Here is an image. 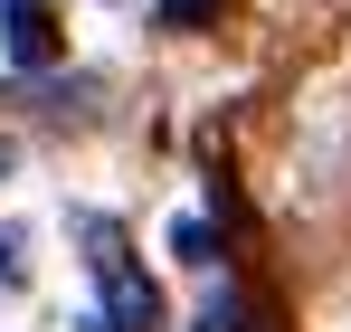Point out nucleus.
Masks as SVG:
<instances>
[{
  "label": "nucleus",
  "instance_id": "f257e3e1",
  "mask_svg": "<svg viewBox=\"0 0 351 332\" xmlns=\"http://www.w3.org/2000/svg\"><path fill=\"white\" fill-rule=\"evenodd\" d=\"M86 266H95V332H162V285L133 266L114 228L86 219Z\"/></svg>",
  "mask_w": 351,
  "mask_h": 332
},
{
  "label": "nucleus",
  "instance_id": "f03ea898",
  "mask_svg": "<svg viewBox=\"0 0 351 332\" xmlns=\"http://www.w3.org/2000/svg\"><path fill=\"white\" fill-rule=\"evenodd\" d=\"M0 57H10V67H48V57H58L48 0H0Z\"/></svg>",
  "mask_w": 351,
  "mask_h": 332
},
{
  "label": "nucleus",
  "instance_id": "7ed1b4c3",
  "mask_svg": "<svg viewBox=\"0 0 351 332\" xmlns=\"http://www.w3.org/2000/svg\"><path fill=\"white\" fill-rule=\"evenodd\" d=\"M29 285V228H0V294Z\"/></svg>",
  "mask_w": 351,
  "mask_h": 332
},
{
  "label": "nucleus",
  "instance_id": "20e7f679",
  "mask_svg": "<svg viewBox=\"0 0 351 332\" xmlns=\"http://www.w3.org/2000/svg\"><path fill=\"white\" fill-rule=\"evenodd\" d=\"M209 247H219L209 219H180V228H171V257H190V266H209Z\"/></svg>",
  "mask_w": 351,
  "mask_h": 332
},
{
  "label": "nucleus",
  "instance_id": "39448f33",
  "mask_svg": "<svg viewBox=\"0 0 351 332\" xmlns=\"http://www.w3.org/2000/svg\"><path fill=\"white\" fill-rule=\"evenodd\" d=\"M228 0H162V29H199V19H219Z\"/></svg>",
  "mask_w": 351,
  "mask_h": 332
},
{
  "label": "nucleus",
  "instance_id": "423d86ee",
  "mask_svg": "<svg viewBox=\"0 0 351 332\" xmlns=\"http://www.w3.org/2000/svg\"><path fill=\"white\" fill-rule=\"evenodd\" d=\"M190 332H237V304H228V294H219V304H209V313H199V323H190Z\"/></svg>",
  "mask_w": 351,
  "mask_h": 332
},
{
  "label": "nucleus",
  "instance_id": "0eeeda50",
  "mask_svg": "<svg viewBox=\"0 0 351 332\" xmlns=\"http://www.w3.org/2000/svg\"><path fill=\"white\" fill-rule=\"evenodd\" d=\"M0 171H10V143H0Z\"/></svg>",
  "mask_w": 351,
  "mask_h": 332
}]
</instances>
